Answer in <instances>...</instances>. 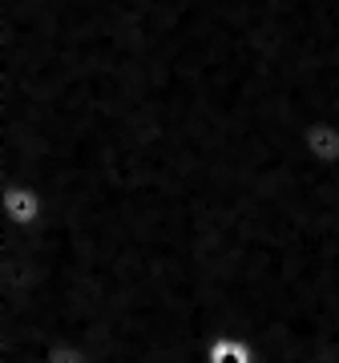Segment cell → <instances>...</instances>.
Segmentation results:
<instances>
[{
    "mask_svg": "<svg viewBox=\"0 0 339 363\" xmlns=\"http://www.w3.org/2000/svg\"><path fill=\"white\" fill-rule=\"evenodd\" d=\"M40 363H93V351L81 339H57V343H49Z\"/></svg>",
    "mask_w": 339,
    "mask_h": 363,
    "instance_id": "4",
    "label": "cell"
},
{
    "mask_svg": "<svg viewBox=\"0 0 339 363\" xmlns=\"http://www.w3.org/2000/svg\"><path fill=\"white\" fill-rule=\"evenodd\" d=\"M0 218L16 226V230H28L45 218V194L28 182H4L0 186Z\"/></svg>",
    "mask_w": 339,
    "mask_h": 363,
    "instance_id": "1",
    "label": "cell"
},
{
    "mask_svg": "<svg viewBox=\"0 0 339 363\" xmlns=\"http://www.w3.org/2000/svg\"><path fill=\"white\" fill-rule=\"evenodd\" d=\"M202 363H259V351L243 335H214L202 351Z\"/></svg>",
    "mask_w": 339,
    "mask_h": 363,
    "instance_id": "3",
    "label": "cell"
},
{
    "mask_svg": "<svg viewBox=\"0 0 339 363\" xmlns=\"http://www.w3.org/2000/svg\"><path fill=\"white\" fill-rule=\"evenodd\" d=\"M303 154L319 169H339V121L319 117L303 130Z\"/></svg>",
    "mask_w": 339,
    "mask_h": 363,
    "instance_id": "2",
    "label": "cell"
}]
</instances>
